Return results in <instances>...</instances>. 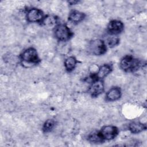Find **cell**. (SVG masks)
I'll return each mask as SVG.
<instances>
[{"label": "cell", "mask_w": 147, "mask_h": 147, "mask_svg": "<svg viewBox=\"0 0 147 147\" xmlns=\"http://www.w3.org/2000/svg\"><path fill=\"white\" fill-rule=\"evenodd\" d=\"M140 66V62L137 59L131 56L123 57L120 61V67L126 72H134L137 71Z\"/></svg>", "instance_id": "1"}, {"label": "cell", "mask_w": 147, "mask_h": 147, "mask_svg": "<svg viewBox=\"0 0 147 147\" xmlns=\"http://www.w3.org/2000/svg\"><path fill=\"white\" fill-rule=\"evenodd\" d=\"M55 36L60 41H66L72 36V33L69 28L65 24L57 25L55 29Z\"/></svg>", "instance_id": "2"}, {"label": "cell", "mask_w": 147, "mask_h": 147, "mask_svg": "<svg viewBox=\"0 0 147 147\" xmlns=\"http://www.w3.org/2000/svg\"><path fill=\"white\" fill-rule=\"evenodd\" d=\"M88 49L93 55H102L106 52V44L103 40L96 39L90 43Z\"/></svg>", "instance_id": "3"}, {"label": "cell", "mask_w": 147, "mask_h": 147, "mask_svg": "<svg viewBox=\"0 0 147 147\" xmlns=\"http://www.w3.org/2000/svg\"><path fill=\"white\" fill-rule=\"evenodd\" d=\"M21 60L27 63L36 64L40 61L37 51L33 48H29L24 51L21 55Z\"/></svg>", "instance_id": "4"}, {"label": "cell", "mask_w": 147, "mask_h": 147, "mask_svg": "<svg viewBox=\"0 0 147 147\" xmlns=\"http://www.w3.org/2000/svg\"><path fill=\"white\" fill-rule=\"evenodd\" d=\"M26 18L29 22H42L44 18V14L40 9L32 8L28 11L26 14Z\"/></svg>", "instance_id": "5"}, {"label": "cell", "mask_w": 147, "mask_h": 147, "mask_svg": "<svg viewBox=\"0 0 147 147\" xmlns=\"http://www.w3.org/2000/svg\"><path fill=\"white\" fill-rule=\"evenodd\" d=\"M104 91V83L101 79L93 80L89 88V92L92 96H98Z\"/></svg>", "instance_id": "6"}, {"label": "cell", "mask_w": 147, "mask_h": 147, "mask_svg": "<svg viewBox=\"0 0 147 147\" xmlns=\"http://www.w3.org/2000/svg\"><path fill=\"white\" fill-rule=\"evenodd\" d=\"M100 133L104 140H110L114 138L117 136L118 130L115 126L107 125L102 127Z\"/></svg>", "instance_id": "7"}, {"label": "cell", "mask_w": 147, "mask_h": 147, "mask_svg": "<svg viewBox=\"0 0 147 147\" xmlns=\"http://www.w3.org/2000/svg\"><path fill=\"white\" fill-rule=\"evenodd\" d=\"M107 30L112 35L118 34L123 30V24L120 21L113 20L109 22L107 26Z\"/></svg>", "instance_id": "8"}, {"label": "cell", "mask_w": 147, "mask_h": 147, "mask_svg": "<svg viewBox=\"0 0 147 147\" xmlns=\"http://www.w3.org/2000/svg\"><path fill=\"white\" fill-rule=\"evenodd\" d=\"M121 96V91L120 88L114 87L111 88L106 94V100L108 101H115L120 98Z\"/></svg>", "instance_id": "9"}, {"label": "cell", "mask_w": 147, "mask_h": 147, "mask_svg": "<svg viewBox=\"0 0 147 147\" xmlns=\"http://www.w3.org/2000/svg\"><path fill=\"white\" fill-rule=\"evenodd\" d=\"M84 17L85 15L84 13L77 10H73L69 14L68 20L72 23L77 24L83 21Z\"/></svg>", "instance_id": "10"}, {"label": "cell", "mask_w": 147, "mask_h": 147, "mask_svg": "<svg viewBox=\"0 0 147 147\" xmlns=\"http://www.w3.org/2000/svg\"><path fill=\"white\" fill-rule=\"evenodd\" d=\"M112 68L110 65L104 64L102 65L99 69L95 75L96 79H102L106 77L111 71Z\"/></svg>", "instance_id": "11"}, {"label": "cell", "mask_w": 147, "mask_h": 147, "mask_svg": "<svg viewBox=\"0 0 147 147\" xmlns=\"http://www.w3.org/2000/svg\"><path fill=\"white\" fill-rule=\"evenodd\" d=\"M146 129V126L140 122H133L129 125V129L131 133L137 134L142 132Z\"/></svg>", "instance_id": "12"}, {"label": "cell", "mask_w": 147, "mask_h": 147, "mask_svg": "<svg viewBox=\"0 0 147 147\" xmlns=\"http://www.w3.org/2000/svg\"><path fill=\"white\" fill-rule=\"evenodd\" d=\"M88 140L90 142L94 144L102 143L105 140L100 131H94L91 132L88 136Z\"/></svg>", "instance_id": "13"}, {"label": "cell", "mask_w": 147, "mask_h": 147, "mask_svg": "<svg viewBox=\"0 0 147 147\" xmlns=\"http://www.w3.org/2000/svg\"><path fill=\"white\" fill-rule=\"evenodd\" d=\"M77 60L74 56L67 57L64 61V66L67 71H71L74 70L76 65Z\"/></svg>", "instance_id": "14"}, {"label": "cell", "mask_w": 147, "mask_h": 147, "mask_svg": "<svg viewBox=\"0 0 147 147\" xmlns=\"http://www.w3.org/2000/svg\"><path fill=\"white\" fill-rule=\"evenodd\" d=\"M42 22L46 26L52 27L56 25V18L53 16H47L43 19Z\"/></svg>", "instance_id": "15"}, {"label": "cell", "mask_w": 147, "mask_h": 147, "mask_svg": "<svg viewBox=\"0 0 147 147\" xmlns=\"http://www.w3.org/2000/svg\"><path fill=\"white\" fill-rule=\"evenodd\" d=\"M55 121L54 120H53L52 119H47L42 127V130L44 132H49L51 131L52 129L55 126Z\"/></svg>", "instance_id": "16"}, {"label": "cell", "mask_w": 147, "mask_h": 147, "mask_svg": "<svg viewBox=\"0 0 147 147\" xmlns=\"http://www.w3.org/2000/svg\"><path fill=\"white\" fill-rule=\"evenodd\" d=\"M119 39L117 37H115V36L109 37L106 40L107 44L109 45V47L111 48L114 47L116 45H117L119 44Z\"/></svg>", "instance_id": "17"}]
</instances>
